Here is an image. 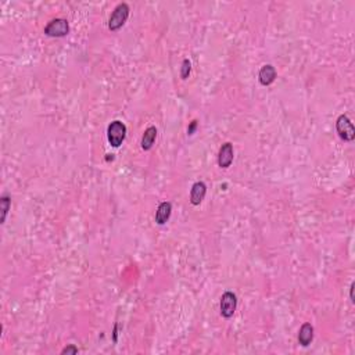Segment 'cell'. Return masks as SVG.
<instances>
[{"mask_svg":"<svg viewBox=\"0 0 355 355\" xmlns=\"http://www.w3.org/2000/svg\"><path fill=\"white\" fill-rule=\"evenodd\" d=\"M129 11H131V8H129V6H128L126 3H119V4L114 8L113 14L110 15L109 18L110 31L116 32V31H118L119 28H122L123 24L126 22L128 17H129Z\"/></svg>","mask_w":355,"mask_h":355,"instance_id":"6da1fadb","label":"cell"},{"mask_svg":"<svg viewBox=\"0 0 355 355\" xmlns=\"http://www.w3.org/2000/svg\"><path fill=\"white\" fill-rule=\"evenodd\" d=\"M125 136H126L125 123L121 122V121H113L110 123L109 128H107V139H109L110 145L118 149L119 146L122 145Z\"/></svg>","mask_w":355,"mask_h":355,"instance_id":"7a4b0ae2","label":"cell"},{"mask_svg":"<svg viewBox=\"0 0 355 355\" xmlns=\"http://www.w3.org/2000/svg\"><path fill=\"white\" fill-rule=\"evenodd\" d=\"M44 35L50 38H64L70 32V25L68 21L64 18H56L51 20L46 27H44Z\"/></svg>","mask_w":355,"mask_h":355,"instance_id":"3957f363","label":"cell"},{"mask_svg":"<svg viewBox=\"0 0 355 355\" xmlns=\"http://www.w3.org/2000/svg\"><path fill=\"white\" fill-rule=\"evenodd\" d=\"M336 131L339 133V136L343 140H346V142H353L355 139L354 125H353L351 119L346 114H341L337 118V121H336Z\"/></svg>","mask_w":355,"mask_h":355,"instance_id":"277c9868","label":"cell"},{"mask_svg":"<svg viewBox=\"0 0 355 355\" xmlns=\"http://www.w3.org/2000/svg\"><path fill=\"white\" fill-rule=\"evenodd\" d=\"M237 307V297L232 291H225L221 297V303H219V310H221V315L224 318L229 319L232 318Z\"/></svg>","mask_w":355,"mask_h":355,"instance_id":"5b68a950","label":"cell"},{"mask_svg":"<svg viewBox=\"0 0 355 355\" xmlns=\"http://www.w3.org/2000/svg\"><path fill=\"white\" fill-rule=\"evenodd\" d=\"M233 157H235V152H233V145L226 142L224 145L221 146L219 153H218V165L221 168H229L232 165Z\"/></svg>","mask_w":355,"mask_h":355,"instance_id":"8992f818","label":"cell"},{"mask_svg":"<svg viewBox=\"0 0 355 355\" xmlns=\"http://www.w3.org/2000/svg\"><path fill=\"white\" fill-rule=\"evenodd\" d=\"M207 195V186L204 182H196L190 189V203L193 205H200Z\"/></svg>","mask_w":355,"mask_h":355,"instance_id":"52a82bcc","label":"cell"},{"mask_svg":"<svg viewBox=\"0 0 355 355\" xmlns=\"http://www.w3.org/2000/svg\"><path fill=\"white\" fill-rule=\"evenodd\" d=\"M258 79H260V83L262 86H269L271 83H274L276 79L275 67L271 66V64L262 67L260 70V74H258Z\"/></svg>","mask_w":355,"mask_h":355,"instance_id":"ba28073f","label":"cell"},{"mask_svg":"<svg viewBox=\"0 0 355 355\" xmlns=\"http://www.w3.org/2000/svg\"><path fill=\"white\" fill-rule=\"evenodd\" d=\"M172 212V204L169 201H162L156 211V222L158 225H165Z\"/></svg>","mask_w":355,"mask_h":355,"instance_id":"9c48e42d","label":"cell"},{"mask_svg":"<svg viewBox=\"0 0 355 355\" xmlns=\"http://www.w3.org/2000/svg\"><path fill=\"white\" fill-rule=\"evenodd\" d=\"M314 340V326L311 323H304L303 326L300 327V332H298V343L303 346V347H308Z\"/></svg>","mask_w":355,"mask_h":355,"instance_id":"30bf717a","label":"cell"},{"mask_svg":"<svg viewBox=\"0 0 355 355\" xmlns=\"http://www.w3.org/2000/svg\"><path fill=\"white\" fill-rule=\"evenodd\" d=\"M156 138H157V128L156 126H149L145 131V133H143V138H142V142H140L142 149L145 152L152 150L153 145L156 142Z\"/></svg>","mask_w":355,"mask_h":355,"instance_id":"8fae6325","label":"cell"},{"mask_svg":"<svg viewBox=\"0 0 355 355\" xmlns=\"http://www.w3.org/2000/svg\"><path fill=\"white\" fill-rule=\"evenodd\" d=\"M11 207V198L8 196H3L0 198V211H1V218H0V222L4 224L6 222V218H7L8 211Z\"/></svg>","mask_w":355,"mask_h":355,"instance_id":"7c38bea8","label":"cell"},{"mask_svg":"<svg viewBox=\"0 0 355 355\" xmlns=\"http://www.w3.org/2000/svg\"><path fill=\"white\" fill-rule=\"evenodd\" d=\"M190 73H192V63H190V60H189V58H185V60H183V63H182V67H181V78L182 79H188Z\"/></svg>","mask_w":355,"mask_h":355,"instance_id":"4fadbf2b","label":"cell"},{"mask_svg":"<svg viewBox=\"0 0 355 355\" xmlns=\"http://www.w3.org/2000/svg\"><path fill=\"white\" fill-rule=\"evenodd\" d=\"M61 354H63V355H66V354H73V355L78 354V348L75 347L74 344H70V346H67L66 348H63V350H61Z\"/></svg>","mask_w":355,"mask_h":355,"instance_id":"5bb4252c","label":"cell"},{"mask_svg":"<svg viewBox=\"0 0 355 355\" xmlns=\"http://www.w3.org/2000/svg\"><path fill=\"white\" fill-rule=\"evenodd\" d=\"M196 128H197V121L195 119V121H192V123L189 125V128H188L189 135H193V133H195V131H196Z\"/></svg>","mask_w":355,"mask_h":355,"instance_id":"9a60e30c","label":"cell"},{"mask_svg":"<svg viewBox=\"0 0 355 355\" xmlns=\"http://www.w3.org/2000/svg\"><path fill=\"white\" fill-rule=\"evenodd\" d=\"M354 287H355V283H351V286H350V298H351V303H354Z\"/></svg>","mask_w":355,"mask_h":355,"instance_id":"2e32d148","label":"cell"}]
</instances>
